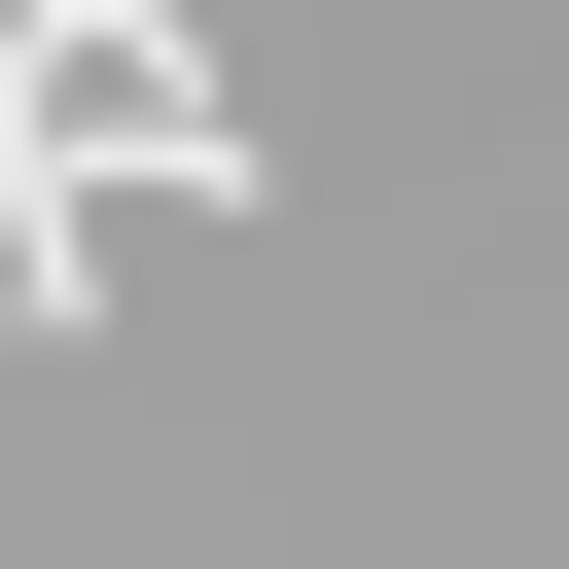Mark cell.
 <instances>
[{
    "mask_svg": "<svg viewBox=\"0 0 569 569\" xmlns=\"http://www.w3.org/2000/svg\"><path fill=\"white\" fill-rule=\"evenodd\" d=\"M71 178H213V71H178L142 0H36V36H0V213H71Z\"/></svg>",
    "mask_w": 569,
    "mask_h": 569,
    "instance_id": "obj_1",
    "label": "cell"
}]
</instances>
